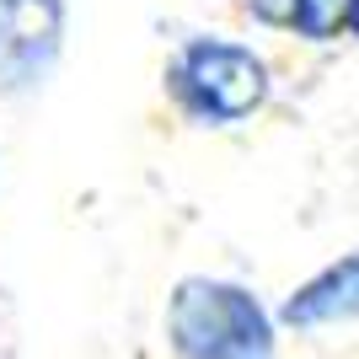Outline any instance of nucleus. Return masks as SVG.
<instances>
[{
	"label": "nucleus",
	"instance_id": "nucleus-2",
	"mask_svg": "<svg viewBox=\"0 0 359 359\" xmlns=\"http://www.w3.org/2000/svg\"><path fill=\"white\" fill-rule=\"evenodd\" d=\"M279 311L225 273H182L161 311L172 359H279Z\"/></svg>",
	"mask_w": 359,
	"mask_h": 359
},
{
	"label": "nucleus",
	"instance_id": "nucleus-3",
	"mask_svg": "<svg viewBox=\"0 0 359 359\" xmlns=\"http://www.w3.org/2000/svg\"><path fill=\"white\" fill-rule=\"evenodd\" d=\"M70 38L65 0H0V97L27 102L54 81Z\"/></svg>",
	"mask_w": 359,
	"mask_h": 359
},
{
	"label": "nucleus",
	"instance_id": "nucleus-1",
	"mask_svg": "<svg viewBox=\"0 0 359 359\" xmlns=\"http://www.w3.org/2000/svg\"><path fill=\"white\" fill-rule=\"evenodd\" d=\"M161 97L188 129H241L273 97V70L247 38L188 32L161 65Z\"/></svg>",
	"mask_w": 359,
	"mask_h": 359
},
{
	"label": "nucleus",
	"instance_id": "nucleus-4",
	"mask_svg": "<svg viewBox=\"0 0 359 359\" xmlns=\"http://www.w3.org/2000/svg\"><path fill=\"white\" fill-rule=\"evenodd\" d=\"M285 332H327L359 322V247L338 252L316 273H306L300 285L285 290V300L273 306Z\"/></svg>",
	"mask_w": 359,
	"mask_h": 359
},
{
	"label": "nucleus",
	"instance_id": "nucleus-5",
	"mask_svg": "<svg viewBox=\"0 0 359 359\" xmlns=\"http://www.w3.org/2000/svg\"><path fill=\"white\" fill-rule=\"evenodd\" d=\"M241 16L311 48L359 43V0H241Z\"/></svg>",
	"mask_w": 359,
	"mask_h": 359
}]
</instances>
